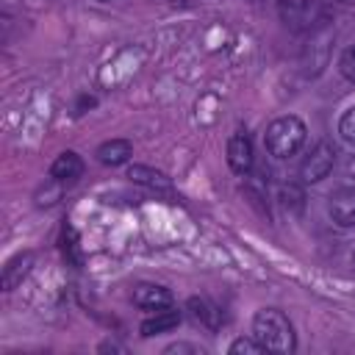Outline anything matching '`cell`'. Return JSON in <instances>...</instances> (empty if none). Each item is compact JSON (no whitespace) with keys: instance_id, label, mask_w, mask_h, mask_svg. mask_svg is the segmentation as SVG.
<instances>
[{"instance_id":"cell-12","label":"cell","mask_w":355,"mask_h":355,"mask_svg":"<svg viewBox=\"0 0 355 355\" xmlns=\"http://www.w3.org/2000/svg\"><path fill=\"white\" fill-rule=\"evenodd\" d=\"M128 178H130L133 183L147 186V189H158V191H169V189H172V183H169V178H166L164 172L150 169V166H141V164H133V166L128 169Z\"/></svg>"},{"instance_id":"cell-8","label":"cell","mask_w":355,"mask_h":355,"mask_svg":"<svg viewBox=\"0 0 355 355\" xmlns=\"http://www.w3.org/2000/svg\"><path fill=\"white\" fill-rule=\"evenodd\" d=\"M31 266H33V252H31V250L17 252L14 258H8L6 266H3V277H0L3 291H14V288L22 283V277L31 272Z\"/></svg>"},{"instance_id":"cell-10","label":"cell","mask_w":355,"mask_h":355,"mask_svg":"<svg viewBox=\"0 0 355 355\" xmlns=\"http://www.w3.org/2000/svg\"><path fill=\"white\" fill-rule=\"evenodd\" d=\"M178 322H180V311H175V308L169 305V308L153 311V316H150V319H144V322L139 324V333H141L144 338H150V336H158V333H169V330H175V327H178Z\"/></svg>"},{"instance_id":"cell-14","label":"cell","mask_w":355,"mask_h":355,"mask_svg":"<svg viewBox=\"0 0 355 355\" xmlns=\"http://www.w3.org/2000/svg\"><path fill=\"white\" fill-rule=\"evenodd\" d=\"M338 133H341L344 141L355 144V105H349V108L341 114V119H338Z\"/></svg>"},{"instance_id":"cell-7","label":"cell","mask_w":355,"mask_h":355,"mask_svg":"<svg viewBox=\"0 0 355 355\" xmlns=\"http://www.w3.org/2000/svg\"><path fill=\"white\" fill-rule=\"evenodd\" d=\"M83 175V161L75 150H64L53 164H50V178L55 183H72Z\"/></svg>"},{"instance_id":"cell-3","label":"cell","mask_w":355,"mask_h":355,"mask_svg":"<svg viewBox=\"0 0 355 355\" xmlns=\"http://www.w3.org/2000/svg\"><path fill=\"white\" fill-rule=\"evenodd\" d=\"M333 164H336V144L322 139L313 144V150L305 155V161L300 164V178L302 183H319L324 180L330 172H333Z\"/></svg>"},{"instance_id":"cell-17","label":"cell","mask_w":355,"mask_h":355,"mask_svg":"<svg viewBox=\"0 0 355 355\" xmlns=\"http://www.w3.org/2000/svg\"><path fill=\"white\" fill-rule=\"evenodd\" d=\"M338 3H355V0H338Z\"/></svg>"},{"instance_id":"cell-16","label":"cell","mask_w":355,"mask_h":355,"mask_svg":"<svg viewBox=\"0 0 355 355\" xmlns=\"http://www.w3.org/2000/svg\"><path fill=\"white\" fill-rule=\"evenodd\" d=\"M164 352L169 355V352H200V349H197V347H191V344H172V347H166Z\"/></svg>"},{"instance_id":"cell-4","label":"cell","mask_w":355,"mask_h":355,"mask_svg":"<svg viewBox=\"0 0 355 355\" xmlns=\"http://www.w3.org/2000/svg\"><path fill=\"white\" fill-rule=\"evenodd\" d=\"M327 214L338 227H355V189H336L327 197Z\"/></svg>"},{"instance_id":"cell-1","label":"cell","mask_w":355,"mask_h":355,"mask_svg":"<svg viewBox=\"0 0 355 355\" xmlns=\"http://www.w3.org/2000/svg\"><path fill=\"white\" fill-rule=\"evenodd\" d=\"M252 336L269 352H294L297 349L294 327H291L288 316L277 308H261L252 316Z\"/></svg>"},{"instance_id":"cell-2","label":"cell","mask_w":355,"mask_h":355,"mask_svg":"<svg viewBox=\"0 0 355 355\" xmlns=\"http://www.w3.org/2000/svg\"><path fill=\"white\" fill-rule=\"evenodd\" d=\"M308 139V128L300 116L288 114V116H277L275 122H269L266 133H263V144L275 158H291L302 150Z\"/></svg>"},{"instance_id":"cell-5","label":"cell","mask_w":355,"mask_h":355,"mask_svg":"<svg viewBox=\"0 0 355 355\" xmlns=\"http://www.w3.org/2000/svg\"><path fill=\"white\" fill-rule=\"evenodd\" d=\"M227 164L236 175H247L252 169V141L247 133H233L227 139Z\"/></svg>"},{"instance_id":"cell-6","label":"cell","mask_w":355,"mask_h":355,"mask_svg":"<svg viewBox=\"0 0 355 355\" xmlns=\"http://www.w3.org/2000/svg\"><path fill=\"white\" fill-rule=\"evenodd\" d=\"M133 302L141 311H161V308L172 305V291L158 286V283H139L133 288Z\"/></svg>"},{"instance_id":"cell-11","label":"cell","mask_w":355,"mask_h":355,"mask_svg":"<svg viewBox=\"0 0 355 355\" xmlns=\"http://www.w3.org/2000/svg\"><path fill=\"white\" fill-rule=\"evenodd\" d=\"M186 308H189L191 319H194L197 324L208 327V330H216V327L222 324V311H219L211 300H205V297H191V300L186 302Z\"/></svg>"},{"instance_id":"cell-9","label":"cell","mask_w":355,"mask_h":355,"mask_svg":"<svg viewBox=\"0 0 355 355\" xmlns=\"http://www.w3.org/2000/svg\"><path fill=\"white\" fill-rule=\"evenodd\" d=\"M94 155H97V161H100L103 166H122V164L130 161L133 144H130L128 139H111V141H103Z\"/></svg>"},{"instance_id":"cell-13","label":"cell","mask_w":355,"mask_h":355,"mask_svg":"<svg viewBox=\"0 0 355 355\" xmlns=\"http://www.w3.org/2000/svg\"><path fill=\"white\" fill-rule=\"evenodd\" d=\"M227 352L230 355H258V352H263V344L252 336V338H236L230 347H227Z\"/></svg>"},{"instance_id":"cell-15","label":"cell","mask_w":355,"mask_h":355,"mask_svg":"<svg viewBox=\"0 0 355 355\" xmlns=\"http://www.w3.org/2000/svg\"><path fill=\"white\" fill-rule=\"evenodd\" d=\"M338 72H341L349 83H355V44H349V47L341 53V58H338Z\"/></svg>"}]
</instances>
